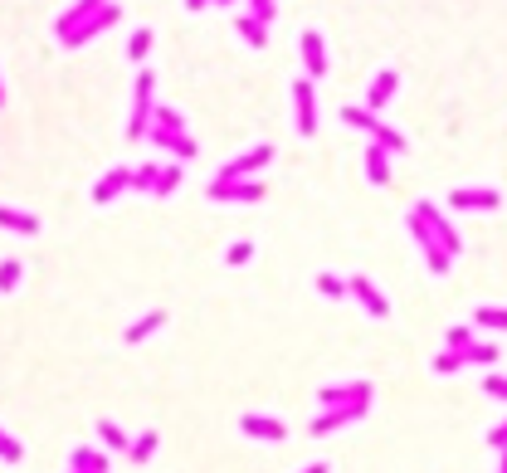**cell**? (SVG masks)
I'll use <instances>...</instances> for the list:
<instances>
[{
    "label": "cell",
    "mask_w": 507,
    "mask_h": 473,
    "mask_svg": "<svg viewBox=\"0 0 507 473\" xmlns=\"http://www.w3.org/2000/svg\"><path fill=\"white\" fill-rule=\"evenodd\" d=\"M341 122H347V127H356V132H366V137L376 142V147L396 151V157L405 151V137H400V132L390 127V122H380L371 108H341Z\"/></svg>",
    "instance_id": "1"
},
{
    "label": "cell",
    "mask_w": 507,
    "mask_h": 473,
    "mask_svg": "<svg viewBox=\"0 0 507 473\" xmlns=\"http://www.w3.org/2000/svg\"><path fill=\"white\" fill-rule=\"evenodd\" d=\"M151 112H157V74L142 69L137 74V94H132V122H127V137L142 142L151 132Z\"/></svg>",
    "instance_id": "2"
},
{
    "label": "cell",
    "mask_w": 507,
    "mask_h": 473,
    "mask_svg": "<svg viewBox=\"0 0 507 473\" xmlns=\"http://www.w3.org/2000/svg\"><path fill=\"white\" fill-rule=\"evenodd\" d=\"M405 230H410V240H415V244H420V254H424V264H429V273H434V279H444V273H449V269H454V254H449V249H444V244H439V240H434V230H429V224H424V220H420V215H415V210H410V215H405Z\"/></svg>",
    "instance_id": "3"
},
{
    "label": "cell",
    "mask_w": 507,
    "mask_h": 473,
    "mask_svg": "<svg viewBox=\"0 0 507 473\" xmlns=\"http://www.w3.org/2000/svg\"><path fill=\"white\" fill-rule=\"evenodd\" d=\"M371 410V380H341V386H323L317 390V410Z\"/></svg>",
    "instance_id": "4"
},
{
    "label": "cell",
    "mask_w": 507,
    "mask_h": 473,
    "mask_svg": "<svg viewBox=\"0 0 507 473\" xmlns=\"http://www.w3.org/2000/svg\"><path fill=\"white\" fill-rule=\"evenodd\" d=\"M205 195L220 200V205H254V200H264V181L258 176H249V181H220L215 176L210 186H205Z\"/></svg>",
    "instance_id": "5"
},
{
    "label": "cell",
    "mask_w": 507,
    "mask_h": 473,
    "mask_svg": "<svg viewBox=\"0 0 507 473\" xmlns=\"http://www.w3.org/2000/svg\"><path fill=\"white\" fill-rule=\"evenodd\" d=\"M268 161H274V147H264V142H258V147H249V151H240V157L225 161L220 181H249V176H258V171L268 167Z\"/></svg>",
    "instance_id": "6"
},
{
    "label": "cell",
    "mask_w": 507,
    "mask_h": 473,
    "mask_svg": "<svg viewBox=\"0 0 507 473\" xmlns=\"http://www.w3.org/2000/svg\"><path fill=\"white\" fill-rule=\"evenodd\" d=\"M293 112H298V132L313 137L317 132V78H293Z\"/></svg>",
    "instance_id": "7"
},
{
    "label": "cell",
    "mask_w": 507,
    "mask_h": 473,
    "mask_svg": "<svg viewBox=\"0 0 507 473\" xmlns=\"http://www.w3.org/2000/svg\"><path fill=\"white\" fill-rule=\"evenodd\" d=\"M415 215H420V220H424V224H429V230H434V240H439L444 249H449L454 259H459V254H463V240H459V234H454L449 215H444V210H439V205H434V200H415Z\"/></svg>",
    "instance_id": "8"
},
{
    "label": "cell",
    "mask_w": 507,
    "mask_h": 473,
    "mask_svg": "<svg viewBox=\"0 0 507 473\" xmlns=\"http://www.w3.org/2000/svg\"><path fill=\"white\" fill-rule=\"evenodd\" d=\"M347 293L356 298L361 307H366V317H390V298L380 293V288L371 283L366 273H351V279H347Z\"/></svg>",
    "instance_id": "9"
},
{
    "label": "cell",
    "mask_w": 507,
    "mask_h": 473,
    "mask_svg": "<svg viewBox=\"0 0 507 473\" xmlns=\"http://www.w3.org/2000/svg\"><path fill=\"white\" fill-rule=\"evenodd\" d=\"M118 15H122V10H118V5H112V0H108V5H102L98 15H88L84 25L74 29V35H64V45H69V49H84L88 39H98L102 29H112V25H118Z\"/></svg>",
    "instance_id": "10"
},
{
    "label": "cell",
    "mask_w": 507,
    "mask_h": 473,
    "mask_svg": "<svg viewBox=\"0 0 507 473\" xmlns=\"http://www.w3.org/2000/svg\"><path fill=\"white\" fill-rule=\"evenodd\" d=\"M240 435L258 439V444H283L288 439V425L274 415H240Z\"/></svg>",
    "instance_id": "11"
},
{
    "label": "cell",
    "mask_w": 507,
    "mask_h": 473,
    "mask_svg": "<svg viewBox=\"0 0 507 473\" xmlns=\"http://www.w3.org/2000/svg\"><path fill=\"white\" fill-rule=\"evenodd\" d=\"M449 205H454V210H483V215H488V210H498V205H503V195L493 186H459V191H449Z\"/></svg>",
    "instance_id": "12"
},
{
    "label": "cell",
    "mask_w": 507,
    "mask_h": 473,
    "mask_svg": "<svg viewBox=\"0 0 507 473\" xmlns=\"http://www.w3.org/2000/svg\"><path fill=\"white\" fill-rule=\"evenodd\" d=\"M171 137H185V118L176 108H167V102H157V112H151V132H147V142H171Z\"/></svg>",
    "instance_id": "13"
},
{
    "label": "cell",
    "mask_w": 507,
    "mask_h": 473,
    "mask_svg": "<svg viewBox=\"0 0 507 473\" xmlns=\"http://www.w3.org/2000/svg\"><path fill=\"white\" fill-rule=\"evenodd\" d=\"M366 415L361 405H351V410H317L313 420H307V435H332V429H347V425H356V420Z\"/></svg>",
    "instance_id": "14"
},
{
    "label": "cell",
    "mask_w": 507,
    "mask_h": 473,
    "mask_svg": "<svg viewBox=\"0 0 507 473\" xmlns=\"http://www.w3.org/2000/svg\"><path fill=\"white\" fill-rule=\"evenodd\" d=\"M298 45H303V74L307 78H323L327 74V39L317 35V29H303Z\"/></svg>",
    "instance_id": "15"
},
{
    "label": "cell",
    "mask_w": 507,
    "mask_h": 473,
    "mask_svg": "<svg viewBox=\"0 0 507 473\" xmlns=\"http://www.w3.org/2000/svg\"><path fill=\"white\" fill-rule=\"evenodd\" d=\"M361 161H366V181H371V186H390V176H396V167H390V161H396V151H386V147H376V142H371V147L361 151Z\"/></svg>",
    "instance_id": "16"
},
{
    "label": "cell",
    "mask_w": 507,
    "mask_h": 473,
    "mask_svg": "<svg viewBox=\"0 0 507 473\" xmlns=\"http://www.w3.org/2000/svg\"><path fill=\"white\" fill-rule=\"evenodd\" d=\"M400 94V74L396 69H380L376 78H371V94H366V108L371 112H380V108H390V98Z\"/></svg>",
    "instance_id": "17"
},
{
    "label": "cell",
    "mask_w": 507,
    "mask_h": 473,
    "mask_svg": "<svg viewBox=\"0 0 507 473\" xmlns=\"http://www.w3.org/2000/svg\"><path fill=\"white\" fill-rule=\"evenodd\" d=\"M102 5H108V0H74V5H69V10H64V15H59V25H54V35H59V39H64V35H74V29H78V25H84V20H88V15H98V10H102Z\"/></svg>",
    "instance_id": "18"
},
{
    "label": "cell",
    "mask_w": 507,
    "mask_h": 473,
    "mask_svg": "<svg viewBox=\"0 0 507 473\" xmlns=\"http://www.w3.org/2000/svg\"><path fill=\"white\" fill-rule=\"evenodd\" d=\"M122 191H132V171H127V167H112L108 176L98 181V191H93V200H98V205H112V200H118Z\"/></svg>",
    "instance_id": "19"
},
{
    "label": "cell",
    "mask_w": 507,
    "mask_h": 473,
    "mask_svg": "<svg viewBox=\"0 0 507 473\" xmlns=\"http://www.w3.org/2000/svg\"><path fill=\"white\" fill-rule=\"evenodd\" d=\"M234 29H240V39L249 49H264L268 45V25H264V20H254L249 10H240V15H234Z\"/></svg>",
    "instance_id": "20"
},
{
    "label": "cell",
    "mask_w": 507,
    "mask_h": 473,
    "mask_svg": "<svg viewBox=\"0 0 507 473\" xmlns=\"http://www.w3.org/2000/svg\"><path fill=\"white\" fill-rule=\"evenodd\" d=\"M161 327H167V313H161V307H151V313H142L137 322L127 327V342H147L151 332H161Z\"/></svg>",
    "instance_id": "21"
},
{
    "label": "cell",
    "mask_w": 507,
    "mask_h": 473,
    "mask_svg": "<svg viewBox=\"0 0 507 473\" xmlns=\"http://www.w3.org/2000/svg\"><path fill=\"white\" fill-rule=\"evenodd\" d=\"M473 327H483V332H507V307H498V303L473 307Z\"/></svg>",
    "instance_id": "22"
},
{
    "label": "cell",
    "mask_w": 507,
    "mask_h": 473,
    "mask_svg": "<svg viewBox=\"0 0 507 473\" xmlns=\"http://www.w3.org/2000/svg\"><path fill=\"white\" fill-rule=\"evenodd\" d=\"M157 444H161V435H157V429H142V435L127 444V459H132V464H147V459L157 454Z\"/></svg>",
    "instance_id": "23"
},
{
    "label": "cell",
    "mask_w": 507,
    "mask_h": 473,
    "mask_svg": "<svg viewBox=\"0 0 507 473\" xmlns=\"http://www.w3.org/2000/svg\"><path fill=\"white\" fill-rule=\"evenodd\" d=\"M434 376H454V371H463V366H469V356H463V352H454V347H444V352L439 356H434Z\"/></svg>",
    "instance_id": "24"
},
{
    "label": "cell",
    "mask_w": 507,
    "mask_h": 473,
    "mask_svg": "<svg viewBox=\"0 0 507 473\" xmlns=\"http://www.w3.org/2000/svg\"><path fill=\"white\" fill-rule=\"evenodd\" d=\"M176 186H181V161H167V167H161V176H157V186H151V195H157V200H167Z\"/></svg>",
    "instance_id": "25"
},
{
    "label": "cell",
    "mask_w": 507,
    "mask_h": 473,
    "mask_svg": "<svg viewBox=\"0 0 507 473\" xmlns=\"http://www.w3.org/2000/svg\"><path fill=\"white\" fill-rule=\"evenodd\" d=\"M0 224H5V230H20V234H35V230H39L35 215H25V210H5V205H0Z\"/></svg>",
    "instance_id": "26"
},
{
    "label": "cell",
    "mask_w": 507,
    "mask_h": 473,
    "mask_svg": "<svg viewBox=\"0 0 507 473\" xmlns=\"http://www.w3.org/2000/svg\"><path fill=\"white\" fill-rule=\"evenodd\" d=\"M147 54H151V29H132V39H127V59H132V64H142Z\"/></svg>",
    "instance_id": "27"
},
{
    "label": "cell",
    "mask_w": 507,
    "mask_h": 473,
    "mask_svg": "<svg viewBox=\"0 0 507 473\" xmlns=\"http://www.w3.org/2000/svg\"><path fill=\"white\" fill-rule=\"evenodd\" d=\"M98 435H102V444H108V449H122V454H127L132 435H122V429L112 425V420H98Z\"/></svg>",
    "instance_id": "28"
},
{
    "label": "cell",
    "mask_w": 507,
    "mask_h": 473,
    "mask_svg": "<svg viewBox=\"0 0 507 473\" xmlns=\"http://www.w3.org/2000/svg\"><path fill=\"white\" fill-rule=\"evenodd\" d=\"M444 347H454V352H469V347H473V322L449 327V332H444Z\"/></svg>",
    "instance_id": "29"
},
{
    "label": "cell",
    "mask_w": 507,
    "mask_h": 473,
    "mask_svg": "<svg viewBox=\"0 0 507 473\" xmlns=\"http://www.w3.org/2000/svg\"><path fill=\"white\" fill-rule=\"evenodd\" d=\"M463 356H469V366H493V362H498V347H493V342H473Z\"/></svg>",
    "instance_id": "30"
},
{
    "label": "cell",
    "mask_w": 507,
    "mask_h": 473,
    "mask_svg": "<svg viewBox=\"0 0 507 473\" xmlns=\"http://www.w3.org/2000/svg\"><path fill=\"white\" fill-rule=\"evenodd\" d=\"M74 469H78V473H108L102 454H93V449H74Z\"/></svg>",
    "instance_id": "31"
},
{
    "label": "cell",
    "mask_w": 507,
    "mask_h": 473,
    "mask_svg": "<svg viewBox=\"0 0 507 473\" xmlns=\"http://www.w3.org/2000/svg\"><path fill=\"white\" fill-rule=\"evenodd\" d=\"M317 293L323 298H347V279H341V273H317Z\"/></svg>",
    "instance_id": "32"
},
{
    "label": "cell",
    "mask_w": 507,
    "mask_h": 473,
    "mask_svg": "<svg viewBox=\"0 0 507 473\" xmlns=\"http://www.w3.org/2000/svg\"><path fill=\"white\" fill-rule=\"evenodd\" d=\"M254 259V244L249 240H234L230 249H225V264H234V269H240V264H249Z\"/></svg>",
    "instance_id": "33"
},
{
    "label": "cell",
    "mask_w": 507,
    "mask_h": 473,
    "mask_svg": "<svg viewBox=\"0 0 507 473\" xmlns=\"http://www.w3.org/2000/svg\"><path fill=\"white\" fill-rule=\"evenodd\" d=\"M161 151H171V157H195V137H171V142H161Z\"/></svg>",
    "instance_id": "34"
},
{
    "label": "cell",
    "mask_w": 507,
    "mask_h": 473,
    "mask_svg": "<svg viewBox=\"0 0 507 473\" xmlns=\"http://www.w3.org/2000/svg\"><path fill=\"white\" fill-rule=\"evenodd\" d=\"M249 15L264 20V25H274V20H278V5H274V0H249Z\"/></svg>",
    "instance_id": "35"
},
{
    "label": "cell",
    "mask_w": 507,
    "mask_h": 473,
    "mask_svg": "<svg viewBox=\"0 0 507 473\" xmlns=\"http://www.w3.org/2000/svg\"><path fill=\"white\" fill-rule=\"evenodd\" d=\"M157 176H161V167H142V171H132V186L151 191V186H157Z\"/></svg>",
    "instance_id": "36"
},
{
    "label": "cell",
    "mask_w": 507,
    "mask_h": 473,
    "mask_svg": "<svg viewBox=\"0 0 507 473\" xmlns=\"http://www.w3.org/2000/svg\"><path fill=\"white\" fill-rule=\"evenodd\" d=\"M483 396H493V400H503V405H507V376H488V380H483Z\"/></svg>",
    "instance_id": "37"
},
{
    "label": "cell",
    "mask_w": 507,
    "mask_h": 473,
    "mask_svg": "<svg viewBox=\"0 0 507 473\" xmlns=\"http://www.w3.org/2000/svg\"><path fill=\"white\" fill-rule=\"evenodd\" d=\"M15 283H20V264L5 259V264H0V288H15Z\"/></svg>",
    "instance_id": "38"
},
{
    "label": "cell",
    "mask_w": 507,
    "mask_h": 473,
    "mask_svg": "<svg viewBox=\"0 0 507 473\" xmlns=\"http://www.w3.org/2000/svg\"><path fill=\"white\" fill-rule=\"evenodd\" d=\"M488 444L493 449H507V420H498V425L488 429Z\"/></svg>",
    "instance_id": "39"
},
{
    "label": "cell",
    "mask_w": 507,
    "mask_h": 473,
    "mask_svg": "<svg viewBox=\"0 0 507 473\" xmlns=\"http://www.w3.org/2000/svg\"><path fill=\"white\" fill-rule=\"evenodd\" d=\"M0 454H5V459H20V444H15V439H5V435H0Z\"/></svg>",
    "instance_id": "40"
},
{
    "label": "cell",
    "mask_w": 507,
    "mask_h": 473,
    "mask_svg": "<svg viewBox=\"0 0 507 473\" xmlns=\"http://www.w3.org/2000/svg\"><path fill=\"white\" fill-rule=\"evenodd\" d=\"M298 473H332V469H327L323 459H317V464H307V469H298Z\"/></svg>",
    "instance_id": "41"
},
{
    "label": "cell",
    "mask_w": 507,
    "mask_h": 473,
    "mask_svg": "<svg viewBox=\"0 0 507 473\" xmlns=\"http://www.w3.org/2000/svg\"><path fill=\"white\" fill-rule=\"evenodd\" d=\"M185 10H210V0H185Z\"/></svg>",
    "instance_id": "42"
},
{
    "label": "cell",
    "mask_w": 507,
    "mask_h": 473,
    "mask_svg": "<svg viewBox=\"0 0 507 473\" xmlns=\"http://www.w3.org/2000/svg\"><path fill=\"white\" fill-rule=\"evenodd\" d=\"M498 473H507V449H498Z\"/></svg>",
    "instance_id": "43"
},
{
    "label": "cell",
    "mask_w": 507,
    "mask_h": 473,
    "mask_svg": "<svg viewBox=\"0 0 507 473\" xmlns=\"http://www.w3.org/2000/svg\"><path fill=\"white\" fill-rule=\"evenodd\" d=\"M210 5H234V0H210Z\"/></svg>",
    "instance_id": "44"
},
{
    "label": "cell",
    "mask_w": 507,
    "mask_h": 473,
    "mask_svg": "<svg viewBox=\"0 0 507 473\" xmlns=\"http://www.w3.org/2000/svg\"><path fill=\"white\" fill-rule=\"evenodd\" d=\"M0 102H5V88H0Z\"/></svg>",
    "instance_id": "45"
}]
</instances>
